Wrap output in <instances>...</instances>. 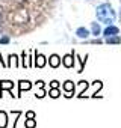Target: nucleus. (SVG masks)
I'll list each match as a JSON object with an SVG mask.
<instances>
[{
    "mask_svg": "<svg viewBox=\"0 0 121 128\" xmlns=\"http://www.w3.org/2000/svg\"><path fill=\"white\" fill-rule=\"evenodd\" d=\"M95 15H97V20L100 21V23H104V24H107V26H110L113 21H115V11H113V8H112V5L110 3H101L100 6H97V9H95Z\"/></svg>",
    "mask_w": 121,
    "mask_h": 128,
    "instance_id": "f257e3e1",
    "label": "nucleus"
},
{
    "mask_svg": "<svg viewBox=\"0 0 121 128\" xmlns=\"http://www.w3.org/2000/svg\"><path fill=\"white\" fill-rule=\"evenodd\" d=\"M15 83L12 80H0V98L3 96V90H12Z\"/></svg>",
    "mask_w": 121,
    "mask_h": 128,
    "instance_id": "f03ea898",
    "label": "nucleus"
},
{
    "mask_svg": "<svg viewBox=\"0 0 121 128\" xmlns=\"http://www.w3.org/2000/svg\"><path fill=\"white\" fill-rule=\"evenodd\" d=\"M74 90H76V84L71 82V80H67L65 83H64V92H67V98H71L73 95H74Z\"/></svg>",
    "mask_w": 121,
    "mask_h": 128,
    "instance_id": "7ed1b4c3",
    "label": "nucleus"
},
{
    "mask_svg": "<svg viewBox=\"0 0 121 128\" xmlns=\"http://www.w3.org/2000/svg\"><path fill=\"white\" fill-rule=\"evenodd\" d=\"M62 63H64L65 68H73V66H74V51L65 54V56L62 57Z\"/></svg>",
    "mask_w": 121,
    "mask_h": 128,
    "instance_id": "20e7f679",
    "label": "nucleus"
},
{
    "mask_svg": "<svg viewBox=\"0 0 121 128\" xmlns=\"http://www.w3.org/2000/svg\"><path fill=\"white\" fill-rule=\"evenodd\" d=\"M47 63V59L41 53H35V68H44Z\"/></svg>",
    "mask_w": 121,
    "mask_h": 128,
    "instance_id": "39448f33",
    "label": "nucleus"
},
{
    "mask_svg": "<svg viewBox=\"0 0 121 128\" xmlns=\"http://www.w3.org/2000/svg\"><path fill=\"white\" fill-rule=\"evenodd\" d=\"M29 89H32V83L29 80H20L18 82V95L17 96H21V94L24 90H29Z\"/></svg>",
    "mask_w": 121,
    "mask_h": 128,
    "instance_id": "423d86ee",
    "label": "nucleus"
},
{
    "mask_svg": "<svg viewBox=\"0 0 121 128\" xmlns=\"http://www.w3.org/2000/svg\"><path fill=\"white\" fill-rule=\"evenodd\" d=\"M47 62H48V65H50L51 68H57L60 63H62V59H60L57 54H51V56L47 59Z\"/></svg>",
    "mask_w": 121,
    "mask_h": 128,
    "instance_id": "0eeeda50",
    "label": "nucleus"
},
{
    "mask_svg": "<svg viewBox=\"0 0 121 128\" xmlns=\"http://www.w3.org/2000/svg\"><path fill=\"white\" fill-rule=\"evenodd\" d=\"M119 33V29L116 27V26H107L106 29H104V32H103V35L106 36V38H109V36H115V35H118Z\"/></svg>",
    "mask_w": 121,
    "mask_h": 128,
    "instance_id": "6e6552de",
    "label": "nucleus"
},
{
    "mask_svg": "<svg viewBox=\"0 0 121 128\" xmlns=\"http://www.w3.org/2000/svg\"><path fill=\"white\" fill-rule=\"evenodd\" d=\"M8 126V113L5 110H0V128Z\"/></svg>",
    "mask_w": 121,
    "mask_h": 128,
    "instance_id": "1a4fd4ad",
    "label": "nucleus"
},
{
    "mask_svg": "<svg viewBox=\"0 0 121 128\" xmlns=\"http://www.w3.org/2000/svg\"><path fill=\"white\" fill-rule=\"evenodd\" d=\"M48 96L53 98V100L59 98V96H60V89H59V88H50V90H48Z\"/></svg>",
    "mask_w": 121,
    "mask_h": 128,
    "instance_id": "9d476101",
    "label": "nucleus"
},
{
    "mask_svg": "<svg viewBox=\"0 0 121 128\" xmlns=\"http://www.w3.org/2000/svg\"><path fill=\"white\" fill-rule=\"evenodd\" d=\"M76 35H77L79 38H88V36H89V30L85 29V27H79V29L76 30Z\"/></svg>",
    "mask_w": 121,
    "mask_h": 128,
    "instance_id": "9b49d317",
    "label": "nucleus"
},
{
    "mask_svg": "<svg viewBox=\"0 0 121 128\" xmlns=\"http://www.w3.org/2000/svg\"><path fill=\"white\" fill-rule=\"evenodd\" d=\"M91 30H92V35L94 36H98L100 35V26H98V23H91Z\"/></svg>",
    "mask_w": 121,
    "mask_h": 128,
    "instance_id": "f8f14e48",
    "label": "nucleus"
},
{
    "mask_svg": "<svg viewBox=\"0 0 121 128\" xmlns=\"http://www.w3.org/2000/svg\"><path fill=\"white\" fill-rule=\"evenodd\" d=\"M106 42H107V44H119V42H121V38H119L118 35L109 36V38H106Z\"/></svg>",
    "mask_w": 121,
    "mask_h": 128,
    "instance_id": "ddd939ff",
    "label": "nucleus"
},
{
    "mask_svg": "<svg viewBox=\"0 0 121 128\" xmlns=\"http://www.w3.org/2000/svg\"><path fill=\"white\" fill-rule=\"evenodd\" d=\"M24 126L26 128H35L36 126V120L35 119H26L24 120Z\"/></svg>",
    "mask_w": 121,
    "mask_h": 128,
    "instance_id": "4468645a",
    "label": "nucleus"
},
{
    "mask_svg": "<svg viewBox=\"0 0 121 128\" xmlns=\"http://www.w3.org/2000/svg\"><path fill=\"white\" fill-rule=\"evenodd\" d=\"M17 59H18L17 56H14V54H9V62L6 63V65H8V66H12L14 63H15V66H17V65H18V63H17Z\"/></svg>",
    "mask_w": 121,
    "mask_h": 128,
    "instance_id": "2eb2a0df",
    "label": "nucleus"
},
{
    "mask_svg": "<svg viewBox=\"0 0 121 128\" xmlns=\"http://www.w3.org/2000/svg\"><path fill=\"white\" fill-rule=\"evenodd\" d=\"M35 96H36V98H44V96H45V90H44L42 88H39V90L35 94Z\"/></svg>",
    "mask_w": 121,
    "mask_h": 128,
    "instance_id": "dca6fc26",
    "label": "nucleus"
},
{
    "mask_svg": "<svg viewBox=\"0 0 121 128\" xmlns=\"http://www.w3.org/2000/svg\"><path fill=\"white\" fill-rule=\"evenodd\" d=\"M35 112H32V110H29V112H26V119H35Z\"/></svg>",
    "mask_w": 121,
    "mask_h": 128,
    "instance_id": "f3484780",
    "label": "nucleus"
},
{
    "mask_svg": "<svg viewBox=\"0 0 121 128\" xmlns=\"http://www.w3.org/2000/svg\"><path fill=\"white\" fill-rule=\"evenodd\" d=\"M9 42V36H2L0 38V44H8Z\"/></svg>",
    "mask_w": 121,
    "mask_h": 128,
    "instance_id": "a211bd4d",
    "label": "nucleus"
},
{
    "mask_svg": "<svg viewBox=\"0 0 121 128\" xmlns=\"http://www.w3.org/2000/svg\"><path fill=\"white\" fill-rule=\"evenodd\" d=\"M50 88H59V82H57V80L50 82Z\"/></svg>",
    "mask_w": 121,
    "mask_h": 128,
    "instance_id": "6ab92c4d",
    "label": "nucleus"
},
{
    "mask_svg": "<svg viewBox=\"0 0 121 128\" xmlns=\"http://www.w3.org/2000/svg\"><path fill=\"white\" fill-rule=\"evenodd\" d=\"M2 29H3V14L0 12V32H2Z\"/></svg>",
    "mask_w": 121,
    "mask_h": 128,
    "instance_id": "aec40b11",
    "label": "nucleus"
},
{
    "mask_svg": "<svg viewBox=\"0 0 121 128\" xmlns=\"http://www.w3.org/2000/svg\"><path fill=\"white\" fill-rule=\"evenodd\" d=\"M35 84H36L38 88H44V82H42V80H38V82H36Z\"/></svg>",
    "mask_w": 121,
    "mask_h": 128,
    "instance_id": "412c9836",
    "label": "nucleus"
},
{
    "mask_svg": "<svg viewBox=\"0 0 121 128\" xmlns=\"http://www.w3.org/2000/svg\"><path fill=\"white\" fill-rule=\"evenodd\" d=\"M0 63H2V65H3V66H8V65H6V63L3 62V57H2V53H0Z\"/></svg>",
    "mask_w": 121,
    "mask_h": 128,
    "instance_id": "4be33fe9",
    "label": "nucleus"
},
{
    "mask_svg": "<svg viewBox=\"0 0 121 128\" xmlns=\"http://www.w3.org/2000/svg\"><path fill=\"white\" fill-rule=\"evenodd\" d=\"M20 2H24V0H20Z\"/></svg>",
    "mask_w": 121,
    "mask_h": 128,
    "instance_id": "5701e85b",
    "label": "nucleus"
},
{
    "mask_svg": "<svg viewBox=\"0 0 121 128\" xmlns=\"http://www.w3.org/2000/svg\"><path fill=\"white\" fill-rule=\"evenodd\" d=\"M119 15H121V14H119Z\"/></svg>",
    "mask_w": 121,
    "mask_h": 128,
    "instance_id": "b1692460",
    "label": "nucleus"
}]
</instances>
